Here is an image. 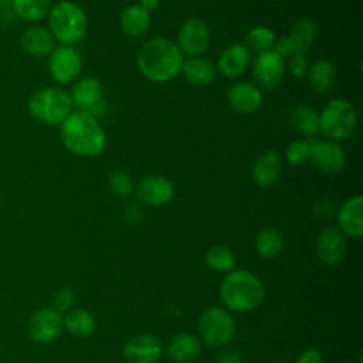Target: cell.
<instances>
[{"instance_id": "cell-12", "label": "cell", "mask_w": 363, "mask_h": 363, "mask_svg": "<svg viewBox=\"0 0 363 363\" xmlns=\"http://www.w3.org/2000/svg\"><path fill=\"white\" fill-rule=\"evenodd\" d=\"M252 77L264 89H274L279 85L284 77V58L274 50L259 52L252 61Z\"/></svg>"}, {"instance_id": "cell-28", "label": "cell", "mask_w": 363, "mask_h": 363, "mask_svg": "<svg viewBox=\"0 0 363 363\" xmlns=\"http://www.w3.org/2000/svg\"><path fill=\"white\" fill-rule=\"evenodd\" d=\"M51 7V0H11L14 16L28 23H37L48 17Z\"/></svg>"}, {"instance_id": "cell-16", "label": "cell", "mask_w": 363, "mask_h": 363, "mask_svg": "<svg viewBox=\"0 0 363 363\" xmlns=\"http://www.w3.org/2000/svg\"><path fill=\"white\" fill-rule=\"evenodd\" d=\"M228 105L240 113L255 112L262 104V94L259 88L250 82L233 84L225 94Z\"/></svg>"}, {"instance_id": "cell-14", "label": "cell", "mask_w": 363, "mask_h": 363, "mask_svg": "<svg viewBox=\"0 0 363 363\" xmlns=\"http://www.w3.org/2000/svg\"><path fill=\"white\" fill-rule=\"evenodd\" d=\"M122 354L128 363H157L162 345L153 335H138L125 343Z\"/></svg>"}, {"instance_id": "cell-19", "label": "cell", "mask_w": 363, "mask_h": 363, "mask_svg": "<svg viewBox=\"0 0 363 363\" xmlns=\"http://www.w3.org/2000/svg\"><path fill=\"white\" fill-rule=\"evenodd\" d=\"M282 172L281 156L275 150H267L257 157L251 169V177L259 187H269L277 183Z\"/></svg>"}, {"instance_id": "cell-13", "label": "cell", "mask_w": 363, "mask_h": 363, "mask_svg": "<svg viewBox=\"0 0 363 363\" xmlns=\"http://www.w3.org/2000/svg\"><path fill=\"white\" fill-rule=\"evenodd\" d=\"M136 194L142 203L152 207H160L167 204L173 199L174 187L169 179L157 174H150L139 182L136 187Z\"/></svg>"}, {"instance_id": "cell-29", "label": "cell", "mask_w": 363, "mask_h": 363, "mask_svg": "<svg viewBox=\"0 0 363 363\" xmlns=\"http://www.w3.org/2000/svg\"><path fill=\"white\" fill-rule=\"evenodd\" d=\"M289 122L305 136H313L319 130V113L305 104L292 106L289 111Z\"/></svg>"}, {"instance_id": "cell-11", "label": "cell", "mask_w": 363, "mask_h": 363, "mask_svg": "<svg viewBox=\"0 0 363 363\" xmlns=\"http://www.w3.org/2000/svg\"><path fill=\"white\" fill-rule=\"evenodd\" d=\"M309 159L325 173H337L343 169L346 156L343 147L330 139H311Z\"/></svg>"}, {"instance_id": "cell-43", "label": "cell", "mask_w": 363, "mask_h": 363, "mask_svg": "<svg viewBox=\"0 0 363 363\" xmlns=\"http://www.w3.org/2000/svg\"><path fill=\"white\" fill-rule=\"evenodd\" d=\"M275 363H288V362H275Z\"/></svg>"}, {"instance_id": "cell-39", "label": "cell", "mask_w": 363, "mask_h": 363, "mask_svg": "<svg viewBox=\"0 0 363 363\" xmlns=\"http://www.w3.org/2000/svg\"><path fill=\"white\" fill-rule=\"evenodd\" d=\"M123 217H125L126 221H129V223H132V224H136V223H139V221L142 220V217H143V210H142V207H140L139 204L130 203V204H128V206L125 207V210H123Z\"/></svg>"}, {"instance_id": "cell-18", "label": "cell", "mask_w": 363, "mask_h": 363, "mask_svg": "<svg viewBox=\"0 0 363 363\" xmlns=\"http://www.w3.org/2000/svg\"><path fill=\"white\" fill-rule=\"evenodd\" d=\"M363 197L360 194L347 199L336 213L339 230L343 234L352 235L354 238L362 237L363 234Z\"/></svg>"}, {"instance_id": "cell-31", "label": "cell", "mask_w": 363, "mask_h": 363, "mask_svg": "<svg viewBox=\"0 0 363 363\" xmlns=\"http://www.w3.org/2000/svg\"><path fill=\"white\" fill-rule=\"evenodd\" d=\"M204 259L207 267L217 272H230L235 265V257L231 252V250L220 244L211 245L207 250Z\"/></svg>"}, {"instance_id": "cell-40", "label": "cell", "mask_w": 363, "mask_h": 363, "mask_svg": "<svg viewBox=\"0 0 363 363\" xmlns=\"http://www.w3.org/2000/svg\"><path fill=\"white\" fill-rule=\"evenodd\" d=\"M296 363H322V354L316 349H305L298 356Z\"/></svg>"}, {"instance_id": "cell-8", "label": "cell", "mask_w": 363, "mask_h": 363, "mask_svg": "<svg viewBox=\"0 0 363 363\" xmlns=\"http://www.w3.org/2000/svg\"><path fill=\"white\" fill-rule=\"evenodd\" d=\"M82 69V58L72 45L54 47L48 58V71L58 84L72 82Z\"/></svg>"}, {"instance_id": "cell-35", "label": "cell", "mask_w": 363, "mask_h": 363, "mask_svg": "<svg viewBox=\"0 0 363 363\" xmlns=\"http://www.w3.org/2000/svg\"><path fill=\"white\" fill-rule=\"evenodd\" d=\"M75 302H77L75 291H74L72 288H68V286L60 288V289L54 294V298H52L54 309L58 311L60 313H62V312H69L71 309H74Z\"/></svg>"}, {"instance_id": "cell-33", "label": "cell", "mask_w": 363, "mask_h": 363, "mask_svg": "<svg viewBox=\"0 0 363 363\" xmlns=\"http://www.w3.org/2000/svg\"><path fill=\"white\" fill-rule=\"evenodd\" d=\"M108 187L111 193L119 199H128L133 190V180L125 170H113L108 177Z\"/></svg>"}, {"instance_id": "cell-30", "label": "cell", "mask_w": 363, "mask_h": 363, "mask_svg": "<svg viewBox=\"0 0 363 363\" xmlns=\"http://www.w3.org/2000/svg\"><path fill=\"white\" fill-rule=\"evenodd\" d=\"M282 245H284V240L281 233L271 227L261 230L255 240V250L258 255L265 259L275 258L281 252Z\"/></svg>"}, {"instance_id": "cell-27", "label": "cell", "mask_w": 363, "mask_h": 363, "mask_svg": "<svg viewBox=\"0 0 363 363\" xmlns=\"http://www.w3.org/2000/svg\"><path fill=\"white\" fill-rule=\"evenodd\" d=\"M309 86L318 92L325 94L332 89L335 82V68L328 60H318L315 61L306 71Z\"/></svg>"}, {"instance_id": "cell-5", "label": "cell", "mask_w": 363, "mask_h": 363, "mask_svg": "<svg viewBox=\"0 0 363 363\" xmlns=\"http://www.w3.org/2000/svg\"><path fill=\"white\" fill-rule=\"evenodd\" d=\"M30 115L38 122L57 126L72 112L71 95L60 86H45L34 91L27 102Z\"/></svg>"}, {"instance_id": "cell-22", "label": "cell", "mask_w": 363, "mask_h": 363, "mask_svg": "<svg viewBox=\"0 0 363 363\" xmlns=\"http://www.w3.org/2000/svg\"><path fill=\"white\" fill-rule=\"evenodd\" d=\"M182 71L184 78L194 86H208L217 75L216 65L206 57H190L183 61Z\"/></svg>"}, {"instance_id": "cell-4", "label": "cell", "mask_w": 363, "mask_h": 363, "mask_svg": "<svg viewBox=\"0 0 363 363\" xmlns=\"http://www.w3.org/2000/svg\"><path fill=\"white\" fill-rule=\"evenodd\" d=\"M85 11L74 1L61 0L48 13V30L61 45H74L86 33Z\"/></svg>"}, {"instance_id": "cell-1", "label": "cell", "mask_w": 363, "mask_h": 363, "mask_svg": "<svg viewBox=\"0 0 363 363\" xmlns=\"http://www.w3.org/2000/svg\"><path fill=\"white\" fill-rule=\"evenodd\" d=\"M60 138L65 149L82 157L98 156L106 145V135L99 121L82 109L72 111L62 121Z\"/></svg>"}, {"instance_id": "cell-7", "label": "cell", "mask_w": 363, "mask_h": 363, "mask_svg": "<svg viewBox=\"0 0 363 363\" xmlns=\"http://www.w3.org/2000/svg\"><path fill=\"white\" fill-rule=\"evenodd\" d=\"M201 339L211 346H227L234 336V320L231 315L218 306H211L203 312L199 322Z\"/></svg>"}, {"instance_id": "cell-32", "label": "cell", "mask_w": 363, "mask_h": 363, "mask_svg": "<svg viewBox=\"0 0 363 363\" xmlns=\"http://www.w3.org/2000/svg\"><path fill=\"white\" fill-rule=\"evenodd\" d=\"M245 41L248 48L259 54L274 48L275 34L268 27H254L247 33Z\"/></svg>"}, {"instance_id": "cell-41", "label": "cell", "mask_w": 363, "mask_h": 363, "mask_svg": "<svg viewBox=\"0 0 363 363\" xmlns=\"http://www.w3.org/2000/svg\"><path fill=\"white\" fill-rule=\"evenodd\" d=\"M138 6H140L146 11H152L159 6V0H139Z\"/></svg>"}, {"instance_id": "cell-25", "label": "cell", "mask_w": 363, "mask_h": 363, "mask_svg": "<svg viewBox=\"0 0 363 363\" xmlns=\"http://www.w3.org/2000/svg\"><path fill=\"white\" fill-rule=\"evenodd\" d=\"M318 35V26L311 18L299 20L286 35V40L292 48L294 54H305Z\"/></svg>"}, {"instance_id": "cell-34", "label": "cell", "mask_w": 363, "mask_h": 363, "mask_svg": "<svg viewBox=\"0 0 363 363\" xmlns=\"http://www.w3.org/2000/svg\"><path fill=\"white\" fill-rule=\"evenodd\" d=\"M285 159L292 166H301L309 159L308 140H294L285 149Z\"/></svg>"}, {"instance_id": "cell-3", "label": "cell", "mask_w": 363, "mask_h": 363, "mask_svg": "<svg viewBox=\"0 0 363 363\" xmlns=\"http://www.w3.org/2000/svg\"><path fill=\"white\" fill-rule=\"evenodd\" d=\"M265 296L261 279L247 269H231L220 285L223 305L234 312H250L257 309Z\"/></svg>"}, {"instance_id": "cell-20", "label": "cell", "mask_w": 363, "mask_h": 363, "mask_svg": "<svg viewBox=\"0 0 363 363\" xmlns=\"http://www.w3.org/2000/svg\"><path fill=\"white\" fill-rule=\"evenodd\" d=\"M54 37L48 28L43 26H30L20 35L21 48L33 57L50 55L54 50Z\"/></svg>"}, {"instance_id": "cell-42", "label": "cell", "mask_w": 363, "mask_h": 363, "mask_svg": "<svg viewBox=\"0 0 363 363\" xmlns=\"http://www.w3.org/2000/svg\"><path fill=\"white\" fill-rule=\"evenodd\" d=\"M11 10V0H0V14Z\"/></svg>"}, {"instance_id": "cell-21", "label": "cell", "mask_w": 363, "mask_h": 363, "mask_svg": "<svg viewBox=\"0 0 363 363\" xmlns=\"http://www.w3.org/2000/svg\"><path fill=\"white\" fill-rule=\"evenodd\" d=\"M69 95L74 105L88 112L99 101L104 99V88L98 78L84 77L74 84Z\"/></svg>"}, {"instance_id": "cell-26", "label": "cell", "mask_w": 363, "mask_h": 363, "mask_svg": "<svg viewBox=\"0 0 363 363\" xmlns=\"http://www.w3.org/2000/svg\"><path fill=\"white\" fill-rule=\"evenodd\" d=\"M64 328L75 337H88L96 329L94 315L82 308H74L64 316Z\"/></svg>"}, {"instance_id": "cell-23", "label": "cell", "mask_w": 363, "mask_h": 363, "mask_svg": "<svg viewBox=\"0 0 363 363\" xmlns=\"http://www.w3.org/2000/svg\"><path fill=\"white\" fill-rule=\"evenodd\" d=\"M201 353L200 340L190 333H177L167 343V354L180 363L197 359Z\"/></svg>"}, {"instance_id": "cell-2", "label": "cell", "mask_w": 363, "mask_h": 363, "mask_svg": "<svg viewBox=\"0 0 363 363\" xmlns=\"http://www.w3.org/2000/svg\"><path fill=\"white\" fill-rule=\"evenodd\" d=\"M183 61V52L177 44L166 37H155L146 41L136 57L139 71L153 82H167L177 77Z\"/></svg>"}, {"instance_id": "cell-10", "label": "cell", "mask_w": 363, "mask_h": 363, "mask_svg": "<svg viewBox=\"0 0 363 363\" xmlns=\"http://www.w3.org/2000/svg\"><path fill=\"white\" fill-rule=\"evenodd\" d=\"M177 47L189 57L201 55L210 44V28L200 17L187 18L179 28Z\"/></svg>"}, {"instance_id": "cell-38", "label": "cell", "mask_w": 363, "mask_h": 363, "mask_svg": "<svg viewBox=\"0 0 363 363\" xmlns=\"http://www.w3.org/2000/svg\"><path fill=\"white\" fill-rule=\"evenodd\" d=\"M289 71L294 77L301 78L306 74L308 71V61L305 58V54H294L289 57V62H288Z\"/></svg>"}, {"instance_id": "cell-37", "label": "cell", "mask_w": 363, "mask_h": 363, "mask_svg": "<svg viewBox=\"0 0 363 363\" xmlns=\"http://www.w3.org/2000/svg\"><path fill=\"white\" fill-rule=\"evenodd\" d=\"M242 357L238 349L233 346H223L214 356L213 363H241Z\"/></svg>"}, {"instance_id": "cell-15", "label": "cell", "mask_w": 363, "mask_h": 363, "mask_svg": "<svg viewBox=\"0 0 363 363\" xmlns=\"http://www.w3.org/2000/svg\"><path fill=\"white\" fill-rule=\"evenodd\" d=\"M346 254L345 234L335 227L322 230L316 240V255L326 265L339 264Z\"/></svg>"}, {"instance_id": "cell-36", "label": "cell", "mask_w": 363, "mask_h": 363, "mask_svg": "<svg viewBox=\"0 0 363 363\" xmlns=\"http://www.w3.org/2000/svg\"><path fill=\"white\" fill-rule=\"evenodd\" d=\"M313 213L320 220H332L336 216L337 210L332 200L320 199L313 204Z\"/></svg>"}, {"instance_id": "cell-44", "label": "cell", "mask_w": 363, "mask_h": 363, "mask_svg": "<svg viewBox=\"0 0 363 363\" xmlns=\"http://www.w3.org/2000/svg\"><path fill=\"white\" fill-rule=\"evenodd\" d=\"M0 206H1V196H0Z\"/></svg>"}, {"instance_id": "cell-24", "label": "cell", "mask_w": 363, "mask_h": 363, "mask_svg": "<svg viewBox=\"0 0 363 363\" xmlns=\"http://www.w3.org/2000/svg\"><path fill=\"white\" fill-rule=\"evenodd\" d=\"M119 26L129 37H140L150 27V14L138 4H129L119 16Z\"/></svg>"}, {"instance_id": "cell-9", "label": "cell", "mask_w": 363, "mask_h": 363, "mask_svg": "<svg viewBox=\"0 0 363 363\" xmlns=\"http://www.w3.org/2000/svg\"><path fill=\"white\" fill-rule=\"evenodd\" d=\"M64 329V318L54 308H41L35 311L27 325V333L35 343L54 342Z\"/></svg>"}, {"instance_id": "cell-6", "label": "cell", "mask_w": 363, "mask_h": 363, "mask_svg": "<svg viewBox=\"0 0 363 363\" xmlns=\"http://www.w3.org/2000/svg\"><path fill=\"white\" fill-rule=\"evenodd\" d=\"M357 123V113L352 102L336 98L329 101L319 113V130L330 140L349 138Z\"/></svg>"}, {"instance_id": "cell-17", "label": "cell", "mask_w": 363, "mask_h": 363, "mask_svg": "<svg viewBox=\"0 0 363 363\" xmlns=\"http://www.w3.org/2000/svg\"><path fill=\"white\" fill-rule=\"evenodd\" d=\"M250 62V48L244 44H231L220 54L217 69L227 78H237L248 69Z\"/></svg>"}]
</instances>
